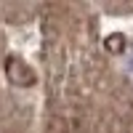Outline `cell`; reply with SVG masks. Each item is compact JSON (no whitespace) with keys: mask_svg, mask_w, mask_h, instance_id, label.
I'll return each mask as SVG.
<instances>
[{"mask_svg":"<svg viewBox=\"0 0 133 133\" xmlns=\"http://www.w3.org/2000/svg\"><path fill=\"white\" fill-rule=\"evenodd\" d=\"M8 77L16 85H29L32 83V72L27 69V64L21 61V59H14V56L8 59Z\"/></svg>","mask_w":133,"mask_h":133,"instance_id":"cell-1","label":"cell"},{"mask_svg":"<svg viewBox=\"0 0 133 133\" xmlns=\"http://www.w3.org/2000/svg\"><path fill=\"white\" fill-rule=\"evenodd\" d=\"M120 43H123V45H125V40L120 37V35H112V37L107 40V48H109V51H120Z\"/></svg>","mask_w":133,"mask_h":133,"instance_id":"cell-2","label":"cell"}]
</instances>
